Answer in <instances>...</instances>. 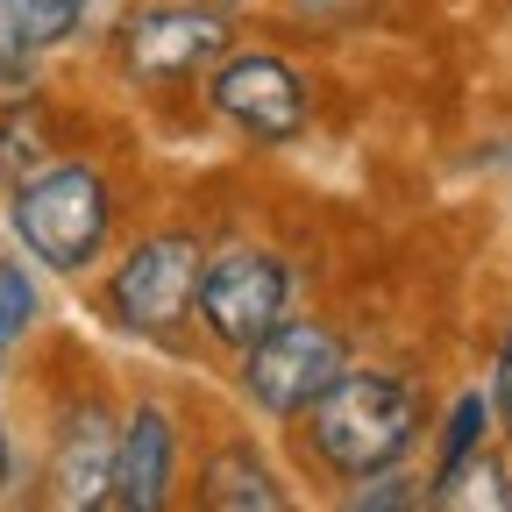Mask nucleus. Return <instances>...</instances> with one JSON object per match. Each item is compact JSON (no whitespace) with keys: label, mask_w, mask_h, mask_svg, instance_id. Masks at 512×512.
Returning <instances> with one entry per match:
<instances>
[{"label":"nucleus","mask_w":512,"mask_h":512,"mask_svg":"<svg viewBox=\"0 0 512 512\" xmlns=\"http://www.w3.org/2000/svg\"><path fill=\"white\" fill-rule=\"evenodd\" d=\"M434 406H427V384L413 370H384V363H349L328 392H320L299 420V463L320 484H363L377 470H399L413 463V448L427 441Z\"/></svg>","instance_id":"obj_1"},{"label":"nucleus","mask_w":512,"mask_h":512,"mask_svg":"<svg viewBox=\"0 0 512 512\" xmlns=\"http://www.w3.org/2000/svg\"><path fill=\"white\" fill-rule=\"evenodd\" d=\"M8 200V235L50 278H93L114 256V228H121V185L100 157L64 150L50 157L36 178H22Z\"/></svg>","instance_id":"obj_2"},{"label":"nucleus","mask_w":512,"mask_h":512,"mask_svg":"<svg viewBox=\"0 0 512 512\" xmlns=\"http://www.w3.org/2000/svg\"><path fill=\"white\" fill-rule=\"evenodd\" d=\"M207 264V235L200 228H143L136 242H121V256L93 285V313L128 342H157L178 349L192 328V292H200Z\"/></svg>","instance_id":"obj_3"},{"label":"nucleus","mask_w":512,"mask_h":512,"mask_svg":"<svg viewBox=\"0 0 512 512\" xmlns=\"http://www.w3.org/2000/svg\"><path fill=\"white\" fill-rule=\"evenodd\" d=\"M235 50V15L207 0H128L107 29V64L136 93H185L207 79V64Z\"/></svg>","instance_id":"obj_4"},{"label":"nucleus","mask_w":512,"mask_h":512,"mask_svg":"<svg viewBox=\"0 0 512 512\" xmlns=\"http://www.w3.org/2000/svg\"><path fill=\"white\" fill-rule=\"evenodd\" d=\"M192 93H200V107L221 128H235L249 150L299 143L306 128H313V107H320L313 72H306L292 50H278V43H235V50H221Z\"/></svg>","instance_id":"obj_5"},{"label":"nucleus","mask_w":512,"mask_h":512,"mask_svg":"<svg viewBox=\"0 0 512 512\" xmlns=\"http://www.w3.org/2000/svg\"><path fill=\"white\" fill-rule=\"evenodd\" d=\"M285 313H299V264L271 242H207L200 264V292H192V328H200L207 349L242 356L256 335H271Z\"/></svg>","instance_id":"obj_6"},{"label":"nucleus","mask_w":512,"mask_h":512,"mask_svg":"<svg viewBox=\"0 0 512 512\" xmlns=\"http://www.w3.org/2000/svg\"><path fill=\"white\" fill-rule=\"evenodd\" d=\"M349 363H356V342H349L342 320H328V313H285L271 335H256L235 356V392H242V406L256 420L292 427Z\"/></svg>","instance_id":"obj_7"},{"label":"nucleus","mask_w":512,"mask_h":512,"mask_svg":"<svg viewBox=\"0 0 512 512\" xmlns=\"http://www.w3.org/2000/svg\"><path fill=\"white\" fill-rule=\"evenodd\" d=\"M114 448H121V406L100 384L64 392L50 406V441H43V498L57 512H107Z\"/></svg>","instance_id":"obj_8"},{"label":"nucleus","mask_w":512,"mask_h":512,"mask_svg":"<svg viewBox=\"0 0 512 512\" xmlns=\"http://www.w3.org/2000/svg\"><path fill=\"white\" fill-rule=\"evenodd\" d=\"M185 463V413L164 392H136L121 406V448H114V498L107 512H164L178 505Z\"/></svg>","instance_id":"obj_9"},{"label":"nucleus","mask_w":512,"mask_h":512,"mask_svg":"<svg viewBox=\"0 0 512 512\" xmlns=\"http://www.w3.org/2000/svg\"><path fill=\"white\" fill-rule=\"evenodd\" d=\"M192 505L207 512H285L292 505V484L285 470L271 463V448L256 434H221L207 441V456L192 463Z\"/></svg>","instance_id":"obj_10"},{"label":"nucleus","mask_w":512,"mask_h":512,"mask_svg":"<svg viewBox=\"0 0 512 512\" xmlns=\"http://www.w3.org/2000/svg\"><path fill=\"white\" fill-rule=\"evenodd\" d=\"M64 121L50 100H29V107H8L0 114V192H15L22 178H36L50 157H64Z\"/></svg>","instance_id":"obj_11"},{"label":"nucleus","mask_w":512,"mask_h":512,"mask_svg":"<svg viewBox=\"0 0 512 512\" xmlns=\"http://www.w3.org/2000/svg\"><path fill=\"white\" fill-rule=\"evenodd\" d=\"M491 434H498V420H491V392L484 384H470V392H456L441 406V420L427 427V441H434V470H427V491L434 484H448L477 448H491Z\"/></svg>","instance_id":"obj_12"},{"label":"nucleus","mask_w":512,"mask_h":512,"mask_svg":"<svg viewBox=\"0 0 512 512\" xmlns=\"http://www.w3.org/2000/svg\"><path fill=\"white\" fill-rule=\"evenodd\" d=\"M0 36H15L36 57L86 43V0H0Z\"/></svg>","instance_id":"obj_13"},{"label":"nucleus","mask_w":512,"mask_h":512,"mask_svg":"<svg viewBox=\"0 0 512 512\" xmlns=\"http://www.w3.org/2000/svg\"><path fill=\"white\" fill-rule=\"evenodd\" d=\"M427 505H498V512H512V463L498 448H477L448 484L427 491Z\"/></svg>","instance_id":"obj_14"},{"label":"nucleus","mask_w":512,"mask_h":512,"mask_svg":"<svg viewBox=\"0 0 512 512\" xmlns=\"http://www.w3.org/2000/svg\"><path fill=\"white\" fill-rule=\"evenodd\" d=\"M342 505H349V512H420V505H427V477H420L413 463L377 470V477L349 484V491H342Z\"/></svg>","instance_id":"obj_15"},{"label":"nucleus","mask_w":512,"mask_h":512,"mask_svg":"<svg viewBox=\"0 0 512 512\" xmlns=\"http://www.w3.org/2000/svg\"><path fill=\"white\" fill-rule=\"evenodd\" d=\"M50 57L22 50V43H0V114L8 107H29V100H50Z\"/></svg>","instance_id":"obj_16"},{"label":"nucleus","mask_w":512,"mask_h":512,"mask_svg":"<svg viewBox=\"0 0 512 512\" xmlns=\"http://www.w3.org/2000/svg\"><path fill=\"white\" fill-rule=\"evenodd\" d=\"M0 313L15 320V335L29 342V328L43 320V285L29 271V256H0Z\"/></svg>","instance_id":"obj_17"},{"label":"nucleus","mask_w":512,"mask_h":512,"mask_svg":"<svg viewBox=\"0 0 512 512\" xmlns=\"http://www.w3.org/2000/svg\"><path fill=\"white\" fill-rule=\"evenodd\" d=\"M484 392H491V420H498V434L512 441V320H505V335H498V349H491Z\"/></svg>","instance_id":"obj_18"},{"label":"nucleus","mask_w":512,"mask_h":512,"mask_svg":"<svg viewBox=\"0 0 512 512\" xmlns=\"http://www.w3.org/2000/svg\"><path fill=\"white\" fill-rule=\"evenodd\" d=\"M15 484H22V448H15V427H8V413H0V505L15 498Z\"/></svg>","instance_id":"obj_19"},{"label":"nucleus","mask_w":512,"mask_h":512,"mask_svg":"<svg viewBox=\"0 0 512 512\" xmlns=\"http://www.w3.org/2000/svg\"><path fill=\"white\" fill-rule=\"evenodd\" d=\"M15 349H22V335H15V320L0 313V384H8V363H15Z\"/></svg>","instance_id":"obj_20"},{"label":"nucleus","mask_w":512,"mask_h":512,"mask_svg":"<svg viewBox=\"0 0 512 512\" xmlns=\"http://www.w3.org/2000/svg\"><path fill=\"white\" fill-rule=\"evenodd\" d=\"M207 8H228V15H242V8H256V0H207Z\"/></svg>","instance_id":"obj_21"},{"label":"nucleus","mask_w":512,"mask_h":512,"mask_svg":"<svg viewBox=\"0 0 512 512\" xmlns=\"http://www.w3.org/2000/svg\"><path fill=\"white\" fill-rule=\"evenodd\" d=\"M299 8H328V0H299Z\"/></svg>","instance_id":"obj_22"}]
</instances>
